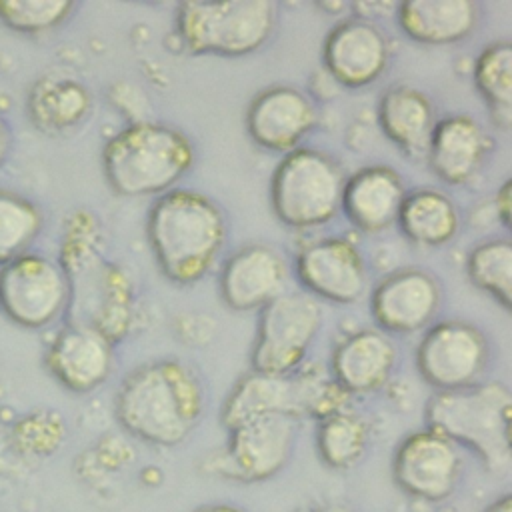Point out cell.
Returning a JSON list of instances; mask_svg holds the SVG:
<instances>
[{
  "instance_id": "obj_1",
  "label": "cell",
  "mask_w": 512,
  "mask_h": 512,
  "mask_svg": "<svg viewBox=\"0 0 512 512\" xmlns=\"http://www.w3.org/2000/svg\"><path fill=\"white\" fill-rule=\"evenodd\" d=\"M206 390L198 372L174 358L134 368L120 384L114 414L132 436L154 446H176L198 426Z\"/></svg>"
},
{
  "instance_id": "obj_2",
  "label": "cell",
  "mask_w": 512,
  "mask_h": 512,
  "mask_svg": "<svg viewBox=\"0 0 512 512\" xmlns=\"http://www.w3.org/2000/svg\"><path fill=\"white\" fill-rule=\"evenodd\" d=\"M146 236L160 272L176 284H192L218 260L228 226L208 196L176 188L152 204Z\"/></svg>"
},
{
  "instance_id": "obj_3",
  "label": "cell",
  "mask_w": 512,
  "mask_h": 512,
  "mask_svg": "<svg viewBox=\"0 0 512 512\" xmlns=\"http://www.w3.org/2000/svg\"><path fill=\"white\" fill-rule=\"evenodd\" d=\"M510 418L512 394L502 382H478L460 390L434 392L424 408L428 430L474 452L490 472L510 468Z\"/></svg>"
},
{
  "instance_id": "obj_4",
  "label": "cell",
  "mask_w": 512,
  "mask_h": 512,
  "mask_svg": "<svg viewBox=\"0 0 512 512\" xmlns=\"http://www.w3.org/2000/svg\"><path fill=\"white\" fill-rule=\"evenodd\" d=\"M62 270L68 280L70 324L102 332L110 342L128 318L122 274L110 266L98 248V226L88 212H76L62 238Z\"/></svg>"
},
{
  "instance_id": "obj_5",
  "label": "cell",
  "mask_w": 512,
  "mask_h": 512,
  "mask_svg": "<svg viewBox=\"0 0 512 512\" xmlns=\"http://www.w3.org/2000/svg\"><path fill=\"white\" fill-rule=\"evenodd\" d=\"M192 164L190 140L172 126L148 120L120 130L102 150L104 178L120 196H162Z\"/></svg>"
},
{
  "instance_id": "obj_6",
  "label": "cell",
  "mask_w": 512,
  "mask_h": 512,
  "mask_svg": "<svg viewBox=\"0 0 512 512\" xmlns=\"http://www.w3.org/2000/svg\"><path fill=\"white\" fill-rule=\"evenodd\" d=\"M276 20L270 0H188L176 8V34L192 54L244 56L270 40Z\"/></svg>"
},
{
  "instance_id": "obj_7",
  "label": "cell",
  "mask_w": 512,
  "mask_h": 512,
  "mask_svg": "<svg viewBox=\"0 0 512 512\" xmlns=\"http://www.w3.org/2000/svg\"><path fill=\"white\" fill-rule=\"evenodd\" d=\"M344 174L324 152L296 148L276 166L270 204L276 218L296 230L322 226L340 210Z\"/></svg>"
},
{
  "instance_id": "obj_8",
  "label": "cell",
  "mask_w": 512,
  "mask_h": 512,
  "mask_svg": "<svg viewBox=\"0 0 512 512\" xmlns=\"http://www.w3.org/2000/svg\"><path fill=\"white\" fill-rule=\"evenodd\" d=\"M322 310L308 292L286 290L260 308L256 338L250 352L254 372L288 376L296 372L318 330Z\"/></svg>"
},
{
  "instance_id": "obj_9",
  "label": "cell",
  "mask_w": 512,
  "mask_h": 512,
  "mask_svg": "<svg viewBox=\"0 0 512 512\" xmlns=\"http://www.w3.org/2000/svg\"><path fill=\"white\" fill-rule=\"evenodd\" d=\"M490 344L480 328L464 320L430 326L416 348V368L436 392L460 390L482 382Z\"/></svg>"
},
{
  "instance_id": "obj_10",
  "label": "cell",
  "mask_w": 512,
  "mask_h": 512,
  "mask_svg": "<svg viewBox=\"0 0 512 512\" xmlns=\"http://www.w3.org/2000/svg\"><path fill=\"white\" fill-rule=\"evenodd\" d=\"M68 306L62 266L42 254H22L0 268V308L18 326L44 328Z\"/></svg>"
},
{
  "instance_id": "obj_11",
  "label": "cell",
  "mask_w": 512,
  "mask_h": 512,
  "mask_svg": "<svg viewBox=\"0 0 512 512\" xmlns=\"http://www.w3.org/2000/svg\"><path fill=\"white\" fill-rule=\"evenodd\" d=\"M298 420L286 414L256 416L228 430L224 458L216 468L234 480L264 482L276 476L290 460Z\"/></svg>"
},
{
  "instance_id": "obj_12",
  "label": "cell",
  "mask_w": 512,
  "mask_h": 512,
  "mask_svg": "<svg viewBox=\"0 0 512 512\" xmlns=\"http://www.w3.org/2000/svg\"><path fill=\"white\" fill-rule=\"evenodd\" d=\"M462 476L460 448L434 430H418L400 440L392 456V480L410 498L442 502Z\"/></svg>"
},
{
  "instance_id": "obj_13",
  "label": "cell",
  "mask_w": 512,
  "mask_h": 512,
  "mask_svg": "<svg viewBox=\"0 0 512 512\" xmlns=\"http://www.w3.org/2000/svg\"><path fill=\"white\" fill-rule=\"evenodd\" d=\"M296 274L310 296L336 304L356 302L368 284L360 252L346 238H322L296 258Z\"/></svg>"
},
{
  "instance_id": "obj_14",
  "label": "cell",
  "mask_w": 512,
  "mask_h": 512,
  "mask_svg": "<svg viewBox=\"0 0 512 512\" xmlns=\"http://www.w3.org/2000/svg\"><path fill=\"white\" fill-rule=\"evenodd\" d=\"M388 60L386 34L364 18H348L336 24L322 48L324 68L338 84L348 88L372 84L386 70Z\"/></svg>"
},
{
  "instance_id": "obj_15",
  "label": "cell",
  "mask_w": 512,
  "mask_h": 512,
  "mask_svg": "<svg viewBox=\"0 0 512 512\" xmlns=\"http://www.w3.org/2000/svg\"><path fill=\"white\" fill-rule=\"evenodd\" d=\"M316 110L294 86H270L258 92L246 110V132L252 142L272 152H292L314 128Z\"/></svg>"
},
{
  "instance_id": "obj_16",
  "label": "cell",
  "mask_w": 512,
  "mask_h": 512,
  "mask_svg": "<svg viewBox=\"0 0 512 512\" xmlns=\"http://www.w3.org/2000/svg\"><path fill=\"white\" fill-rule=\"evenodd\" d=\"M442 290L422 268H402L388 274L372 294V316L388 332L410 334L428 326L438 314Z\"/></svg>"
},
{
  "instance_id": "obj_17",
  "label": "cell",
  "mask_w": 512,
  "mask_h": 512,
  "mask_svg": "<svg viewBox=\"0 0 512 512\" xmlns=\"http://www.w3.org/2000/svg\"><path fill=\"white\" fill-rule=\"evenodd\" d=\"M288 264L284 256L266 244H248L236 250L220 272V296L238 312L260 310L286 292Z\"/></svg>"
},
{
  "instance_id": "obj_18",
  "label": "cell",
  "mask_w": 512,
  "mask_h": 512,
  "mask_svg": "<svg viewBox=\"0 0 512 512\" xmlns=\"http://www.w3.org/2000/svg\"><path fill=\"white\" fill-rule=\"evenodd\" d=\"M44 364L66 390L90 392L110 376L112 342L94 328L70 324L48 346Z\"/></svg>"
},
{
  "instance_id": "obj_19",
  "label": "cell",
  "mask_w": 512,
  "mask_h": 512,
  "mask_svg": "<svg viewBox=\"0 0 512 512\" xmlns=\"http://www.w3.org/2000/svg\"><path fill=\"white\" fill-rule=\"evenodd\" d=\"M406 196L400 176L388 166H370L344 180L340 210L364 232H380L396 222Z\"/></svg>"
},
{
  "instance_id": "obj_20",
  "label": "cell",
  "mask_w": 512,
  "mask_h": 512,
  "mask_svg": "<svg viewBox=\"0 0 512 512\" xmlns=\"http://www.w3.org/2000/svg\"><path fill=\"white\" fill-rule=\"evenodd\" d=\"M488 144L484 128L474 118L454 114L436 122L426 160L442 182L464 184L478 172Z\"/></svg>"
},
{
  "instance_id": "obj_21",
  "label": "cell",
  "mask_w": 512,
  "mask_h": 512,
  "mask_svg": "<svg viewBox=\"0 0 512 512\" xmlns=\"http://www.w3.org/2000/svg\"><path fill=\"white\" fill-rule=\"evenodd\" d=\"M394 364V342L382 332L360 330L338 344L330 374L348 394H366L378 390L390 378Z\"/></svg>"
},
{
  "instance_id": "obj_22",
  "label": "cell",
  "mask_w": 512,
  "mask_h": 512,
  "mask_svg": "<svg viewBox=\"0 0 512 512\" xmlns=\"http://www.w3.org/2000/svg\"><path fill=\"white\" fill-rule=\"evenodd\" d=\"M92 108L90 90L66 72H48L28 90L26 112L36 130L62 134L86 120Z\"/></svg>"
},
{
  "instance_id": "obj_23",
  "label": "cell",
  "mask_w": 512,
  "mask_h": 512,
  "mask_svg": "<svg viewBox=\"0 0 512 512\" xmlns=\"http://www.w3.org/2000/svg\"><path fill=\"white\" fill-rule=\"evenodd\" d=\"M268 414H286L294 420L302 418L294 372L288 376H272L252 370L240 378L220 408V422L230 430L240 422Z\"/></svg>"
},
{
  "instance_id": "obj_24",
  "label": "cell",
  "mask_w": 512,
  "mask_h": 512,
  "mask_svg": "<svg viewBox=\"0 0 512 512\" xmlns=\"http://www.w3.org/2000/svg\"><path fill=\"white\" fill-rule=\"evenodd\" d=\"M378 122L404 156L412 162L426 160L436 120L434 106L422 92L410 86L388 88L378 102Z\"/></svg>"
},
{
  "instance_id": "obj_25",
  "label": "cell",
  "mask_w": 512,
  "mask_h": 512,
  "mask_svg": "<svg viewBox=\"0 0 512 512\" xmlns=\"http://www.w3.org/2000/svg\"><path fill=\"white\" fill-rule=\"evenodd\" d=\"M402 32L420 44H452L472 34L478 4L472 0H406L396 8Z\"/></svg>"
},
{
  "instance_id": "obj_26",
  "label": "cell",
  "mask_w": 512,
  "mask_h": 512,
  "mask_svg": "<svg viewBox=\"0 0 512 512\" xmlns=\"http://www.w3.org/2000/svg\"><path fill=\"white\" fill-rule=\"evenodd\" d=\"M402 234L420 246H442L450 242L460 226L456 204L434 188L406 192L396 218Z\"/></svg>"
},
{
  "instance_id": "obj_27",
  "label": "cell",
  "mask_w": 512,
  "mask_h": 512,
  "mask_svg": "<svg viewBox=\"0 0 512 512\" xmlns=\"http://www.w3.org/2000/svg\"><path fill=\"white\" fill-rule=\"evenodd\" d=\"M474 84L488 106L496 128L512 124V46L510 42L488 44L474 62Z\"/></svg>"
},
{
  "instance_id": "obj_28",
  "label": "cell",
  "mask_w": 512,
  "mask_h": 512,
  "mask_svg": "<svg viewBox=\"0 0 512 512\" xmlns=\"http://www.w3.org/2000/svg\"><path fill=\"white\" fill-rule=\"evenodd\" d=\"M370 444V426L364 416L340 410L318 420L316 450L320 460L334 470H348L356 466Z\"/></svg>"
},
{
  "instance_id": "obj_29",
  "label": "cell",
  "mask_w": 512,
  "mask_h": 512,
  "mask_svg": "<svg viewBox=\"0 0 512 512\" xmlns=\"http://www.w3.org/2000/svg\"><path fill=\"white\" fill-rule=\"evenodd\" d=\"M468 278L476 288L490 294L502 308L512 302V244L492 238L474 246L466 260Z\"/></svg>"
},
{
  "instance_id": "obj_30",
  "label": "cell",
  "mask_w": 512,
  "mask_h": 512,
  "mask_svg": "<svg viewBox=\"0 0 512 512\" xmlns=\"http://www.w3.org/2000/svg\"><path fill=\"white\" fill-rule=\"evenodd\" d=\"M40 230V208L12 190H0V266L26 254Z\"/></svg>"
},
{
  "instance_id": "obj_31",
  "label": "cell",
  "mask_w": 512,
  "mask_h": 512,
  "mask_svg": "<svg viewBox=\"0 0 512 512\" xmlns=\"http://www.w3.org/2000/svg\"><path fill=\"white\" fill-rule=\"evenodd\" d=\"M72 10L70 0H0V22L20 34H40L62 24Z\"/></svg>"
},
{
  "instance_id": "obj_32",
  "label": "cell",
  "mask_w": 512,
  "mask_h": 512,
  "mask_svg": "<svg viewBox=\"0 0 512 512\" xmlns=\"http://www.w3.org/2000/svg\"><path fill=\"white\" fill-rule=\"evenodd\" d=\"M14 436L26 452L48 454L60 444L64 426L58 414H30L14 428Z\"/></svg>"
},
{
  "instance_id": "obj_33",
  "label": "cell",
  "mask_w": 512,
  "mask_h": 512,
  "mask_svg": "<svg viewBox=\"0 0 512 512\" xmlns=\"http://www.w3.org/2000/svg\"><path fill=\"white\" fill-rule=\"evenodd\" d=\"M510 192H512V182L506 180V182L498 188V192H496V196H494L496 214H498V218H500V222H502L504 228H510V212H512V198H510Z\"/></svg>"
},
{
  "instance_id": "obj_34",
  "label": "cell",
  "mask_w": 512,
  "mask_h": 512,
  "mask_svg": "<svg viewBox=\"0 0 512 512\" xmlns=\"http://www.w3.org/2000/svg\"><path fill=\"white\" fill-rule=\"evenodd\" d=\"M10 146H12V130H10V124L6 122V118L0 114V166L6 160Z\"/></svg>"
},
{
  "instance_id": "obj_35",
  "label": "cell",
  "mask_w": 512,
  "mask_h": 512,
  "mask_svg": "<svg viewBox=\"0 0 512 512\" xmlns=\"http://www.w3.org/2000/svg\"><path fill=\"white\" fill-rule=\"evenodd\" d=\"M294 512H354V510L344 504H308V506L296 508Z\"/></svg>"
},
{
  "instance_id": "obj_36",
  "label": "cell",
  "mask_w": 512,
  "mask_h": 512,
  "mask_svg": "<svg viewBox=\"0 0 512 512\" xmlns=\"http://www.w3.org/2000/svg\"><path fill=\"white\" fill-rule=\"evenodd\" d=\"M482 512H512V498H510V494L498 496Z\"/></svg>"
},
{
  "instance_id": "obj_37",
  "label": "cell",
  "mask_w": 512,
  "mask_h": 512,
  "mask_svg": "<svg viewBox=\"0 0 512 512\" xmlns=\"http://www.w3.org/2000/svg\"><path fill=\"white\" fill-rule=\"evenodd\" d=\"M196 512H246L234 504H208V506H202L198 508Z\"/></svg>"
}]
</instances>
